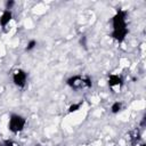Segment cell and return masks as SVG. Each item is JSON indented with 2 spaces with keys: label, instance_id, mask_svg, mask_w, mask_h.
<instances>
[{
  "label": "cell",
  "instance_id": "5",
  "mask_svg": "<svg viewBox=\"0 0 146 146\" xmlns=\"http://www.w3.org/2000/svg\"><path fill=\"white\" fill-rule=\"evenodd\" d=\"M107 83H108V87L110 88H115V87H121L123 84V80L120 75L117 74H111L108 76V80H107Z\"/></svg>",
  "mask_w": 146,
  "mask_h": 146
},
{
  "label": "cell",
  "instance_id": "13",
  "mask_svg": "<svg viewBox=\"0 0 146 146\" xmlns=\"http://www.w3.org/2000/svg\"><path fill=\"white\" fill-rule=\"evenodd\" d=\"M140 146H146V144H141V145H140Z\"/></svg>",
  "mask_w": 146,
  "mask_h": 146
},
{
  "label": "cell",
  "instance_id": "11",
  "mask_svg": "<svg viewBox=\"0 0 146 146\" xmlns=\"http://www.w3.org/2000/svg\"><path fill=\"white\" fill-rule=\"evenodd\" d=\"M3 145L5 146H18L14 140H11V139H7V140H5L3 141Z\"/></svg>",
  "mask_w": 146,
  "mask_h": 146
},
{
  "label": "cell",
  "instance_id": "9",
  "mask_svg": "<svg viewBox=\"0 0 146 146\" xmlns=\"http://www.w3.org/2000/svg\"><path fill=\"white\" fill-rule=\"evenodd\" d=\"M80 107H81V104L80 103H74V104H72V105H70V107H68V113H73V112H76V111H79L80 110Z\"/></svg>",
  "mask_w": 146,
  "mask_h": 146
},
{
  "label": "cell",
  "instance_id": "2",
  "mask_svg": "<svg viewBox=\"0 0 146 146\" xmlns=\"http://www.w3.org/2000/svg\"><path fill=\"white\" fill-rule=\"evenodd\" d=\"M26 125V119L19 114H11L8 122V129L13 133H18L24 130Z\"/></svg>",
  "mask_w": 146,
  "mask_h": 146
},
{
  "label": "cell",
  "instance_id": "1",
  "mask_svg": "<svg viewBox=\"0 0 146 146\" xmlns=\"http://www.w3.org/2000/svg\"><path fill=\"white\" fill-rule=\"evenodd\" d=\"M66 84L74 89H81V88H91L92 87V81L89 76H81V75H73L67 79Z\"/></svg>",
  "mask_w": 146,
  "mask_h": 146
},
{
  "label": "cell",
  "instance_id": "4",
  "mask_svg": "<svg viewBox=\"0 0 146 146\" xmlns=\"http://www.w3.org/2000/svg\"><path fill=\"white\" fill-rule=\"evenodd\" d=\"M26 81H27V73L24 70L18 68L13 73V82L16 87L24 88L26 86Z\"/></svg>",
  "mask_w": 146,
  "mask_h": 146
},
{
  "label": "cell",
  "instance_id": "6",
  "mask_svg": "<svg viewBox=\"0 0 146 146\" xmlns=\"http://www.w3.org/2000/svg\"><path fill=\"white\" fill-rule=\"evenodd\" d=\"M11 18H13L11 10H3L1 16H0V25H1V27H6L9 24V22L11 21Z\"/></svg>",
  "mask_w": 146,
  "mask_h": 146
},
{
  "label": "cell",
  "instance_id": "3",
  "mask_svg": "<svg viewBox=\"0 0 146 146\" xmlns=\"http://www.w3.org/2000/svg\"><path fill=\"white\" fill-rule=\"evenodd\" d=\"M112 26L113 31L124 30L127 27V11L123 9H117L115 15L112 17Z\"/></svg>",
  "mask_w": 146,
  "mask_h": 146
},
{
  "label": "cell",
  "instance_id": "8",
  "mask_svg": "<svg viewBox=\"0 0 146 146\" xmlns=\"http://www.w3.org/2000/svg\"><path fill=\"white\" fill-rule=\"evenodd\" d=\"M121 108H122V104H121L120 102H115V103H113L112 106H111V112H112L113 114H116V113H119V112L121 111Z\"/></svg>",
  "mask_w": 146,
  "mask_h": 146
},
{
  "label": "cell",
  "instance_id": "14",
  "mask_svg": "<svg viewBox=\"0 0 146 146\" xmlns=\"http://www.w3.org/2000/svg\"><path fill=\"white\" fill-rule=\"evenodd\" d=\"M0 146H5V145H3V143H2V144H0Z\"/></svg>",
  "mask_w": 146,
  "mask_h": 146
},
{
  "label": "cell",
  "instance_id": "10",
  "mask_svg": "<svg viewBox=\"0 0 146 146\" xmlns=\"http://www.w3.org/2000/svg\"><path fill=\"white\" fill-rule=\"evenodd\" d=\"M35 46H36V41H35V40H30V41L27 42L26 47H25V50H26V51H30V50L34 49Z\"/></svg>",
  "mask_w": 146,
  "mask_h": 146
},
{
  "label": "cell",
  "instance_id": "7",
  "mask_svg": "<svg viewBox=\"0 0 146 146\" xmlns=\"http://www.w3.org/2000/svg\"><path fill=\"white\" fill-rule=\"evenodd\" d=\"M128 34V29H124V30H117V31H112V38L117 41V42H122L124 41L125 36Z\"/></svg>",
  "mask_w": 146,
  "mask_h": 146
},
{
  "label": "cell",
  "instance_id": "12",
  "mask_svg": "<svg viewBox=\"0 0 146 146\" xmlns=\"http://www.w3.org/2000/svg\"><path fill=\"white\" fill-rule=\"evenodd\" d=\"M14 6H15V1H13V0L7 1V2H6V10H10Z\"/></svg>",
  "mask_w": 146,
  "mask_h": 146
}]
</instances>
